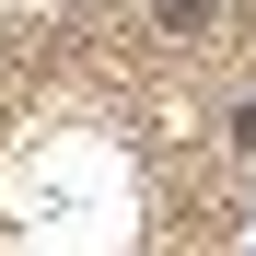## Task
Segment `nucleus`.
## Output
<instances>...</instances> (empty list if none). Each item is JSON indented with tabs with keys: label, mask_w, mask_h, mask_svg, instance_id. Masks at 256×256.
<instances>
[{
	"label": "nucleus",
	"mask_w": 256,
	"mask_h": 256,
	"mask_svg": "<svg viewBox=\"0 0 256 256\" xmlns=\"http://www.w3.org/2000/svg\"><path fill=\"white\" fill-rule=\"evenodd\" d=\"M152 12L175 24V35H198V24H222V0H152Z\"/></svg>",
	"instance_id": "obj_1"
},
{
	"label": "nucleus",
	"mask_w": 256,
	"mask_h": 256,
	"mask_svg": "<svg viewBox=\"0 0 256 256\" xmlns=\"http://www.w3.org/2000/svg\"><path fill=\"white\" fill-rule=\"evenodd\" d=\"M233 140H244V152H256V105H244V116H233Z\"/></svg>",
	"instance_id": "obj_2"
}]
</instances>
